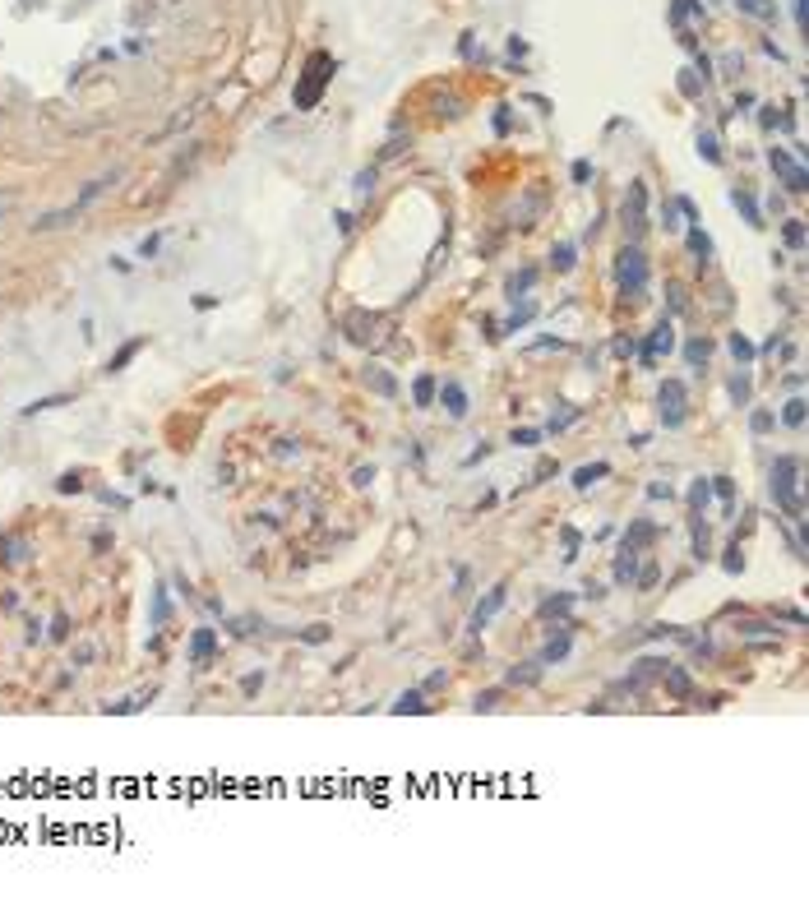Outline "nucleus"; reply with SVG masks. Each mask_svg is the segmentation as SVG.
<instances>
[{"label":"nucleus","instance_id":"f257e3e1","mask_svg":"<svg viewBox=\"0 0 809 901\" xmlns=\"http://www.w3.org/2000/svg\"><path fill=\"white\" fill-rule=\"evenodd\" d=\"M795 476H800V458L782 453L773 463V481H768V490H773V499L795 518V523H805V504H800V495H795Z\"/></svg>","mask_w":809,"mask_h":901},{"label":"nucleus","instance_id":"f03ea898","mask_svg":"<svg viewBox=\"0 0 809 901\" xmlns=\"http://www.w3.org/2000/svg\"><path fill=\"white\" fill-rule=\"evenodd\" d=\"M328 70H333V61H328L324 51L310 56L306 79H301V88H296V106H301V111H310V106L319 102V93H324V84H328Z\"/></svg>","mask_w":809,"mask_h":901},{"label":"nucleus","instance_id":"7ed1b4c3","mask_svg":"<svg viewBox=\"0 0 809 901\" xmlns=\"http://www.w3.org/2000/svg\"><path fill=\"white\" fill-rule=\"evenodd\" d=\"M615 273H620V287H625V291H643V287H648V254H643L638 246H625V250H620Z\"/></svg>","mask_w":809,"mask_h":901},{"label":"nucleus","instance_id":"20e7f679","mask_svg":"<svg viewBox=\"0 0 809 901\" xmlns=\"http://www.w3.org/2000/svg\"><path fill=\"white\" fill-rule=\"evenodd\" d=\"M657 411H661V426L666 430L685 426V384H680V379H666V384L657 388Z\"/></svg>","mask_w":809,"mask_h":901},{"label":"nucleus","instance_id":"39448f33","mask_svg":"<svg viewBox=\"0 0 809 901\" xmlns=\"http://www.w3.org/2000/svg\"><path fill=\"white\" fill-rule=\"evenodd\" d=\"M670 347H675V324H670V319H661V324L648 333L643 351H638V356H643V366H657V356H661V351H670Z\"/></svg>","mask_w":809,"mask_h":901},{"label":"nucleus","instance_id":"423d86ee","mask_svg":"<svg viewBox=\"0 0 809 901\" xmlns=\"http://www.w3.org/2000/svg\"><path fill=\"white\" fill-rule=\"evenodd\" d=\"M768 162H773V171H782L786 190H795V194H805V190H809V176H805V166H800V162H791L782 149H773V153H768Z\"/></svg>","mask_w":809,"mask_h":901},{"label":"nucleus","instance_id":"0eeeda50","mask_svg":"<svg viewBox=\"0 0 809 901\" xmlns=\"http://www.w3.org/2000/svg\"><path fill=\"white\" fill-rule=\"evenodd\" d=\"M435 393H440V407L449 411L453 421H463V416H467V393H463V384H453V379H444V384L435 388Z\"/></svg>","mask_w":809,"mask_h":901},{"label":"nucleus","instance_id":"6e6552de","mask_svg":"<svg viewBox=\"0 0 809 901\" xmlns=\"http://www.w3.org/2000/svg\"><path fill=\"white\" fill-rule=\"evenodd\" d=\"M643 203H648V190H643V181H633L629 185V199H625V227L629 231L643 227Z\"/></svg>","mask_w":809,"mask_h":901},{"label":"nucleus","instance_id":"1a4fd4ad","mask_svg":"<svg viewBox=\"0 0 809 901\" xmlns=\"http://www.w3.org/2000/svg\"><path fill=\"white\" fill-rule=\"evenodd\" d=\"M366 384H370V388H375V393H379V398H393V393H398V379H393V375H388V370H384V366H366Z\"/></svg>","mask_w":809,"mask_h":901},{"label":"nucleus","instance_id":"9d476101","mask_svg":"<svg viewBox=\"0 0 809 901\" xmlns=\"http://www.w3.org/2000/svg\"><path fill=\"white\" fill-rule=\"evenodd\" d=\"M500 605H504V587H495V592L486 596L481 605H476V615H472V633H481V629H486V620H491V615L500 610Z\"/></svg>","mask_w":809,"mask_h":901},{"label":"nucleus","instance_id":"9b49d317","mask_svg":"<svg viewBox=\"0 0 809 901\" xmlns=\"http://www.w3.org/2000/svg\"><path fill=\"white\" fill-rule=\"evenodd\" d=\"M208 656H213V629H194V638H190V661L203 665Z\"/></svg>","mask_w":809,"mask_h":901},{"label":"nucleus","instance_id":"f8f14e48","mask_svg":"<svg viewBox=\"0 0 809 901\" xmlns=\"http://www.w3.org/2000/svg\"><path fill=\"white\" fill-rule=\"evenodd\" d=\"M730 203H735V208L745 213V222H749V227H763V213H758V203L749 199V190H730Z\"/></svg>","mask_w":809,"mask_h":901},{"label":"nucleus","instance_id":"ddd939ff","mask_svg":"<svg viewBox=\"0 0 809 901\" xmlns=\"http://www.w3.org/2000/svg\"><path fill=\"white\" fill-rule=\"evenodd\" d=\"M633 578H638V550L625 545V550H620V564H615V583H633Z\"/></svg>","mask_w":809,"mask_h":901},{"label":"nucleus","instance_id":"4468645a","mask_svg":"<svg viewBox=\"0 0 809 901\" xmlns=\"http://www.w3.org/2000/svg\"><path fill=\"white\" fill-rule=\"evenodd\" d=\"M726 347H730V356H735V361H745V366L758 356V347L745 338V333H730V338H726Z\"/></svg>","mask_w":809,"mask_h":901},{"label":"nucleus","instance_id":"2eb2a0df","mask_svg":"<svg viewBox=\"0 0 809 901\" xmlns=\"http://www.w3.org/2000/svg\"><path fill=\"white\" fill-rule=\"evenodd\" d=\"M139 347H144V338H134V342H125V347H121V351H116V356H111V361H106V370H111V375H116V370H125V366H130V361H134V356H139Z\"/></svg>","mask_w":809,"mask_h":901},{"label":"nucleus","instance_id":"dca6fc26","mask_svg":"<svg viewBox=\"0 0 809 901\" xmlns=\"http://www.w3.org/2000/svg\"><path fill=\"white\" fill-rule=\"evenodd\" d=\"M610 472V463H592V467H578V472H573V485H578V490H588L592 481H601V476Z\"/></svg>","mask_w":809,"mask_h":901},{"label":"nucleus","instance_id":"f3484780","mask_svg":"<svg viewBox=\"0 0 809 901\" xmlns=\"http://www.w3.org/2000/svg\"><path fill=\"white\" fill-rule=\"evenodd\" d=\"M689 250L698 254V263H708V259H713V241H708V231H703V227H689Z\"/></svg>","mask_w":809,"mask_h":901},{"label":"nucleus","instance_id":"a211bd4d","mask_svg":"<svg viewBox=\"0 0 809 901\" xmlns=\"http://www.w3.org/2000/svg\"><path fill=\"white\" fill-rule=\"evenodd\" d=\"M435 388H440V384H435V375H421V379H416V384H412L416 407H431V403H435Z\"/></svg>","mask_w":809,"mask_h":901},{"label":"nucleus","instance_id":"6ab92c4d","mask_svg":"<svg viewBox=\"0 0 809 901\" xmlns=\"http://www.w3.org/2000/svg\"><path fill=\"white\" fill-rule=\"evenodd\" d=\"M573 254H578V250H573L569 241H564V246H555V250H551V268H555V273H569V268H573Z\"/></svg>","mask_w":809,"mask_h":901},{"label":"nucleus","instance_id":"aec40b11","mask_svg":"<svg viewBox=\"0 0 809 901\" xmlns=\"http://www.w3.org/2000/svg\"><path fill=\"white\" fill-rule=\"evenodd\" d=\"M393 712H398V717H403V712H426V703H421V689H407L403 698L393 703Z\"/></svg>","mask_w":809,"mask_h":901},{"label":"nucleus","instance_id":"412c9836","mask_svg":"<svg viewBox=\"0 0 809 901\" xmlns=\"http://www.w3.org/2000/svg\"><path fill=\"white\" fill-rule=\"evenodd\" d=\"M782 241H786L791 250H805V222L791 218V222H786V231H782Z\"/></svg>","mask_w":809,"mask_h":901},{"label":"nucleus","instance_id":"4be33fe9","mask_svg":"<svg viewBox=\"0 0 809 901\" xmlns=\"http://www.w3.org/2000/svg\"><path fill=\"white\" fill-rule=\"evenodd\" d=\"M685 356H689V366H708V356H713V347H708L703 338H694V342H689V347H685Z\"/></svg>","mask_w":809,"mask_h":901},{"label":"nucleus","instance_id":"5701e85b","mask_svg":"<svg viewBox=\"0 0 809 901\" xmlns=\"http://www.w3.org/2000/svg\"><path fill=\"white\" fill-rule=\"evenodd\" d=\"M773 426H777V416H773V411H768V407H758L754 416H749V430H754V435H768V430H773Z\"/></svg>","mask_w":809,"mask_h":901},{"label":"nucleus","instance_id":"b1692460","mask_svg":"<svg viewBox=\"0 0 809 901\" xmlns=\"http://www.w3.org/2000/svg\"><path fill=\"white\" fill-rule=\"evenodd\" d=\"M782 421L800 430V426H805V398H791V403H786V411H782Z\"/></svg>","mask_w":809,"mask_h":901},{"label":"nucleus","instance_id":"393cba45","mask_svg":"<svg viewBox=\"0 0 809 901\" xmlns=\"http://www.w3.org/2000/svg\"><path fill=\"white\" fill-rule=\"evenodd\" d=\"M666 689L675 693V698H689V675L685 670H666Z\"/></svg>","mask_w":809,"mask_h":901},{"label":"nucleus","instance_id":"a878e982","mask_svg":"<svg viewBox=\"0 0 809 901\" xmlns=\"http://www.w3.org/2000/svg\"><path fill=\"white\" fill-rule=\"evenodd\" d=\"M698 9H703L698 0H670V19H675V24H685V19L698 14Z\"/></svg>","mask_w":809,"mask_h":901},{"label":"nucleus","instance_id":"bb28decb","mask_svg":"<svg viewBox=\"0 0 809 901\" xmlns=\"http://www.w3.org/2000/svg\"><path fill=\"white\" fill-rule=\"evenodd\" d=\"M708 499H713V485H708V481H698L694 490H689V504H694V513H703V508H708Z\"/></svg>","mask_w":809,"mask_h":901},{"label":"nucleus","instance_id":"cd10ccee","mask_svg":"<svg viewBox=\"0 0 809 901\" xmlns=\"http://www.w3.org/2000/svg\"><path fill=\"white\" fill-rule=\"evenodd\" d=\"M698 158L721 162V149H717V139H713V134H698Z\"/></svg>","mask_w":809,"mask_h":901},{"label":"nucleus","instance_id":"c85d7f7f","mask_svg":"<svg viewBox=\"0 0 809 901\" xmlns=\"http://www.w3.org/2000/svg\"><path fill=\"white\" fill-rule=\"evenodd\" d=\"M532 282H537V273H532V268H528V273H518V278H509V296H513V301H518V296H523V291H528V287H532Z\"/></svg>","mask_w":809,"mask_h":901},{"label":"nucleus","instance_id":"c756f323","mask_svg":"<svg viewBox=\"0 0 809 901\" xmlns=\"http://www.w3.org/2000/svg\"><path fill=\"white\" fill-rule=\"evenodd\" d=\"M730 398H735L740 407L749 403V375H735V379H730Z\"/></svg>","mask_w":809,"mask_h":901},{"label":"nucleus","instance_id":"7c9ffc66","mask_svg":"<svg viewBox=\"0 0 809 901\" xmlns=\"http://www.w3.org/2000/svg\"><path fill=\"white\" fill-rule=\"evenodd\" d=\"M564 656H569V638L560 633V638H555L551 648H546V656H541V661H564Z\"/></svg>","mask_w":809,"mask_h":901},{"label":"nucleus","instance_id":"2f4dec72","mask_svg":"<svg viewBox=\"0 0 809 901\" xmlns=\"http://www.w3.org/2000/svg\"><path fill=\"white\" fill-rule=\"evenodd\" d=\"M740 9H745V14H758V19H768L773 14V5H763V0H735Z\"/></svg>","mask_w":809,"mask_h":901},{"label":"nucleus","instance_id":"473e14b6","mask_svg":"<svg viewBox=\"0 0 809 901\" xmlns=\"http://www.w3.org/2000/svg\"><path fill=\"white\" fill-rule=\"evenodd\" d=\"M495 703H500V689H486V693H476V703H472V708H476V712H491Z\"/></svg>","mask_w":809,"mask_h":901},{"label":"nucleus","instance_id":"72a5a7b5","mask_svg":"<svg viewBox=\"0 0 809 901\" xmlns=\"http://www.w3.org/2000/svg\"><path fill=\"white\" fill-rule=\"evenodd\" d=\"M61 403H70V398H65V393H56V398H42V403H33V407H24V411L33 416V411H51V407H61Z\"/></svg>","mask_w":809,"mask_h":901},{"label":"nucleus","instance_id":"f704fd0d","mask_svg":"<svg viewBox=\"0 0 809 901\" xmlns=\"http://www.w3.org/2000/svg\"><path fill=\"white\" fill-rule=\"evenodd\" d=\"M721 564H726V573H740V569H745V560H740V545H730Z\"/></svg>","mask_w":809,"mask_h":901},{"label":"nucleus","instance_id":"c9c22d12","mask_svg":"<svg viewBox=\"0 0 809 901\" xmlns=\"http://www.w3.org/2000/svg\"><path fill=\"white\" fill-rule=\"evenodd\" d=\"M541 439V430H513V444H523V448H532Z\"/></svg>","mask_w":809,"mask_h":901},{"label":"nucleus","instance_id":"e433bc0d","mask_svg":"<svg viewBox=\"0 0 809 901\" xmlns=\"http://www.w3.org/2000/svg\"><path fill=\"white\" fill-rule=\"evenodd\" d=\"M717 495L726 499V504H730V499H735V485H730V476H717Z\"/></svg>","mask_w":809,"mask_h":901},{"label":"nucleus","instance_id":"4c0bfd02","mask_svg":"<svg viewBox=\"0 0 809 901\" xmlns=\"http://www.w3.org/2000/svg\"><path fill=\"white\" fill-rule=\"evenodd\" d=\"M537 675H541V670H513L509 684H537Z\"/></svg>","mask_w":809,"mask_h":901},{"label":"nucleus","instance_id":"58836bf2","mask_svg":"<svg viewBox=\"0 0 809 901\" xmlns=\"http://www.w3.org/2000/svg\"><path fill=\"white\" fill-rule=\"evenodd\" d=\"M680 93H689V97L698 93V84H694V70H685V74H680Z\"/></svg>","mask_w":809,"mask_h":901},{"label":"nucleus","instance_id":"ea45409f","mask_svg":"<svg viewBox=\"0 0 809 901\" xmlns=\"http://www.w3.org/2000/svg\"><path fill=\"white\" fill-rule=\"evenodd\" d=\"M588 176H592V166H588V162H573V181L583 185V181H588Z\"/></svg>","mask_w":809,"mask_h":901},{"label":"nucleus","instance_id":"a19ab883","mask_svg":"<svg viewBox=\"0 0 809 901\" xmlns=\"http://www.w3.org/2000/svg\"><path fill=\"white\" fill-rule=\"evenodd\" d=\"M370 185H375V171H361V176H356V190H361V194H366V190H370Z\"/></svg>","mask_w":809,"mask_h":901}]
</instances>
